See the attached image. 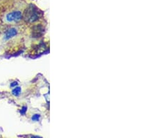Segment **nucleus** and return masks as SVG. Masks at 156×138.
<instances>
[{"label": "nucleus", "mask_w": 156, "mask_h": 138, "mask_svg": "<svg viewBox=\"0 0 156 138\" xmlns=\"http://www.w3.org/2000/svg\"><path fill=\"white\" fill-rule=\"evenodd\" d=\"M27 13L25 15L26 16V21H29V22H32L36 21L38 19V13H37L36 10L33 9V6H31L30 8H28L26 10Z\"/></svg>", "instance_id": "obj_1"}, {"label": "nucleus", "mask_w": 156, "mask_h": 138, "mask_svg": "<svg viewBox=\"0 0 156 138\" xmlns=\"http://www.w3.org/2000/svg\"><path fill=\"white\" fill-rule=\"evenodd\" d=\"M22 18V13L20 11H15L10 13L8 14L6 16V19L8 22H12V21H15L18 22Z\"/></svg>", "instance_id": "obj_2"}, {"label": "nucleus", "mask_w": 156, "mask_h": 138, "mask_svg": "<svg viewBox=\"0 0 156 138\" xmlns=\"http://www.w3.org/2000/svg\"><path fill=\"white\" fill-rule=\"evenodd\" d=\"M17 34V30L14 28H11L6 31L5 33V36H4V39L6 40H8L12 38L14 36H15Z\"/></svg>", "instance_id": "obj_3"}, {"label": "nucleus", "mask_w": 156, "mask_h": 138, "mask_svg": "<svg viewBox=\"0 0 156 138\" xmlns=\"http://www.w3.org/2000/svg\"><path fill=\"white\" fill-rule=\"evenodd\" d=\"M21 93V88L20 87H16L15 88V89L12 90V94H13L14 96H19Z\"/></svg>", "instance_id": "obj_4"}, {"label": "nucleus", "mask_w": 156, "mask_h": 138, "mask_svg": "<svg viewBox=\"0 0 156 138\" xmlns=\"http://www.w3.org/2000/svg\"><path fill=\"white\" fill-rule=\"evenodd\" d=\"M39 119H40V114H35V115H33L32 117V120L35 121H38Z\"/></svg>", "instance_id": "obj_5"}, {"label": "nucleus", "mask_w": 156, "mask_h": 138, "mask_svg": "<svg viewBox=\"0 0 156 138\" xmlns=\"http://www.w3.org/2000/svg\"><path fill=\"white\" fill-rule=\"evenodd\" d=\"M26 107H24V108H22V111H21V113H22V114H25V112H26Z\"/></svg>", "instance_id": "obj_6"}, {"label": "nucleus", "mask_w": 156, "mask_h": 138, "mask_svg": "<svg viewBox=\"0 0 156 138\" xmlns=\"http://www.w3.org/2000/svg\"><path fill=\"white\" fill-rule=\"evenodd\" d=\"M17 85H18V83H17L16 82H15L14 83H12L11 85H10V86H11V87H14V86H16Z\"/></svg>", "instance_id": "obj_7"}]
</instances>
